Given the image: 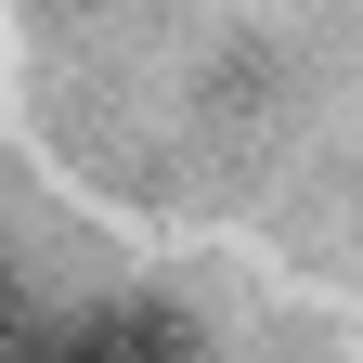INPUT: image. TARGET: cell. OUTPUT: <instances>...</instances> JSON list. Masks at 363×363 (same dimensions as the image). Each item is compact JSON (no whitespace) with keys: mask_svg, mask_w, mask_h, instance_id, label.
Listing matches in <instances>:
<instances>
[{"mask_svg":"<svg viewBox=\"0 0 363 363\" xmlns=\"http://www.w3.org/2000/svg\"><path fill=\"white\" fill-rule=\"evenodd\" d=\"M39 363H208V337L169 298H91L65 325H39Z\"/></svg>","mask_w":363,"mask_h":363,"instance_id":"obj_1","label":"cell"},{"mask_svg":"<svg viewBox=\"0 0 363 363\" xmlns=\"http://www.w3.org/2000/svg\"><path fill=\"white\" fill-rule=\"evenodd\" d=\"M26 350H39V311H26L13 272H0V363H26Z\"/></svg>","mask_w":363,"mask_h":363,"instance_id":"obj_2","label":"cell"}]
</instances>
